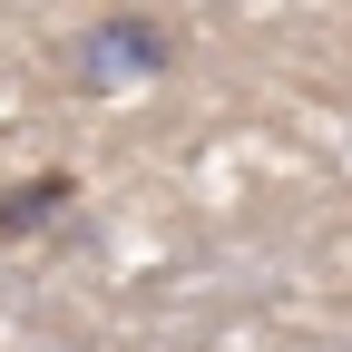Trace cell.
Wrapping results in <instances>:
<instances>
[{
	"mask_svg": "<svg viewBox=\"0 0 352 352\" xmlns=\"http://www.w3.org/2000/svg\"><path fill=\"white\" fill-rule=\"evenodd\" d=\"M69 69H78L88 88H138V78H166V69H176V30H166V20H147V10H108V20H88V30H78Z\"/></svg>",
	"mask_w": 352,
	"mask_h": 352,
	"instance_id": "1",
	"label": "cell"
},
{
	"mask_svg": "<svg viewBox=\"0 0 352 352\" xmlns=\"http://www.w3.org/2000/svg\"><path fill=\"white\" fill-rule=\"evenodd\" d=\"M69 196H78V186H69L59 166H50V176H20V186H0V245H10V235H39Z\"/></svg>",
	"mask_w": 352,
	"mask_h": 352,
	"instance_id": "2",
	"label": "cell"
}]
</instances>
